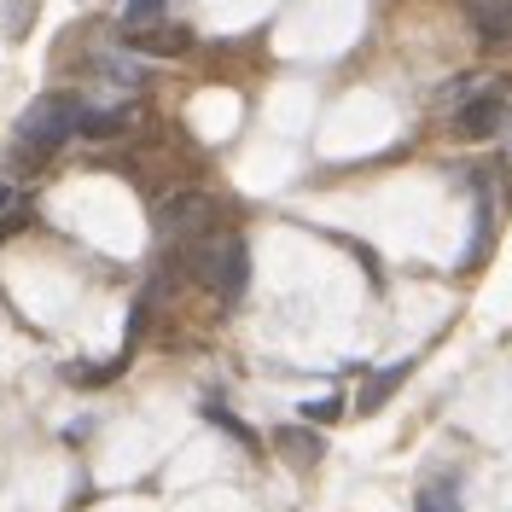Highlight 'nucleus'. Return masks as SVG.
<instances>
[{
    "mask_svg": "<svg viewBox=\"0 0 512 512\" xmlns=\"http://www.w3.org/2000/svg\"><path fill=\"white\" fill-rule=\"evenodd\" d=\"M76 117H82V105H76L70 94L30 99V105H24V117L12 123V146H18V158H30V163L53 158L64 140L76 134Z\"/></svg>",
    "mask_w": 512,
    "mask_h": 512,
    "instance_id": "f257e3e1",
    "label": "nucleus"
},
{
    "mask_svg": "<svg viewBox=\"0 0 512 512\" xmlns=\"http://www.w3.org/2000/svg\"><path fill=\"white\" fill-rule=\"evenodd\" d=\"M192 274L216 291V297H227V303L245 297V286H251V251H245V239H233V233L204 239V245L192 251Z\"/></svg>",
    "mask_w": 512,
    "mask_h": 512,
    "instance_id": "f03ea898",
    "label": "nucleus"
},
{
    "mask_svg": "<svg viewBox=\"0 0 512 512\" xmlns=\"http://www.w3.org/2000/svg\"><path fill=\"white\" fill-rule=\"evenodd\" d=\"M210 222H216V198L210 192H169V198H158V210H152V227H158L163 245L198 239Z\"/></svg>",
    "mask_w": 512,
    "mask_h": 512,
    "instance_id": "7ed1b4c3",
    "label": "nucleus"
},
{
    "mask_svg": "<svg viewBox=\"0 0 512 512\" xmlns=\"http://www.w3.org/2000/svg\"><path fill=\"white\" fill-rule=\"evenodd\" d=\"M507 82H483L478 94L466 99V105H460V117H454V128H460V134H466V140H489V134H495V128L507 123Z\"/></svg>",
    "mask_w": 512,
    "mask_h": 512,
    "instance_id": "20e7f679",
    "label": "nucleus"
},
{
    "mask_svg": "<svg viewBox=\"0 0 512 512\" xmlns=\"http://www.w3.org/2000/svg\"><path fill=\"white\" fill-rule=\"evenodd\" d=\"M466 18L483 47H512V0H466Z\"/></svg>",
    "mask_w": 512,
    "mask_h": 512,
    "instance_id": "39448f33",
    "label": "nucleus"
},
{
    "mask_svg": "<svg viewBox=\"0 0 512 512\" xmlns=\"http://www.w3.org/2000/svg\"><path fill=\"white\" fill-rule=\"evenodd\" d=\"M187 47H192L187 30H163V24L134 30V53H146V59H175V53H187Z\"/></svg>",
    "mask_w": 512,
    "mask_h": 512,
    "instance_id": "423d86ee",
    "label": "nucleus"
},
{
    "mask_svg": "<svg viewBox=\"0 0 512 512\" xmlns=\"http://www.w3.org/2000/svg\"><path fill=\"white\" fill-rule=\"evenodd\" d=\"M99 76H111L123 88H140L146 82V64L134 59V53H99Z\"/></svg>",
    "mask_w": 512,
    "mask_h": 512,
    "instance_id": "0eeeda50",
    "label": "nucleus"
},
{
    "mask_svg": "<svg viewBox=\"0 0 512 512\" xmlns=\"http://www.w3.org/2000/svg\"><path fill=\"white\" fill-rule=\"evenodd\" d=\"M35 24V0H0V35L6 41H24Z\"/></svg>",
    "mask_w": 512,
    "mask_h": 512,
    "instance_id": "6e6552de",
    "label": "nucleus"
},
{
    "mask_svg": "<svg viewBox=\"0 0 512 512\" xmlns=\"http://www.w3.org/2000/svg\"><path fill=\"white\" fill-rule=\"evenodd\" d=\"M123 128H128V111H82V117H76V134H94V140L123 134Z\"/></svg>",
    "mask_w": 512,
    "mask_h": 512,
    "instance_id": "1a4fd4ad",
    "label": "nucleus"
},
{
    "mask_svg": "<svg viewBox=\"0 0 512 512\" xmlns=\"http://www.w3.org/2000/svg\"><path fill=\"white\" fill-rule=\"evenodd\" d=\"M163 12H169V0H128V6H123L128 35H134V30H152V24H163Z\"/></svg>",
    "mask_w": 512,
    "mask_h": 512,
    "instance_id": "9d476101",
    "label": "nucleus"
},
{
    "mask_svg": "<svg viewBox=\"0 0 512 512\" xmlns=\"http://www.w3.org/2000/svg\"><path fill=\"white\" fill-rule=\"evenodd\" d=\"M402 373H408V361H402V367H390V373H379V379H373V390H367V396H361V408H379L384 396H390V390H396V384H402Z\"/></svg>",
    "mask_w": 512,
    "mask_h": 512,
    "instance_id": "9b49d317",
    "label": "nucleus"
},
{
    "mask_svg": "<svg viewBox=\"0 0 512 512\" xmlns=\"http://www.w3.org/2000/svg\"><path fill=\"white\" fill-rule=\"evenodd\" d=\"M419 512H460V501H454V489L437 483V489H425V495H419Z\"/></svg>",
    "mask_w": 512,
    "mask_h": 512,
    "instance_id": "f8f14e48",
    "label": "nucleus"
},
{
    "mask_svg": "<svg viewBox=\"0 0 512 512\" xmlns=\"http://www.w3.org/2000/svg\"><path fill=\"white\" fill-rule=\"evenodd\" d=\"M280 448H286V454H297V460H315V454H320V443H315V437H303V431H286V437H280Z\"/></svg>",
    "mask_w": 512,
    "mask_h": 512,
    "instance_id": "ddd939ff",
    "label": "nucleus"
},
{
    "mask_svg": "<svg viewBox=\"0 0 512 512\" xmlns=\"http://www.w3.org/2000/svg\"><path fill=\"white\" fill-rule=\"evenodd\" d=\"M12 198H18V192H12V187H0V210H12Z\"/></svg>",
    "mask_w": 512,
    "mask_h": 512,
    "instance_id": "4468645a",
    "label": "nucleus"
}]
</instances>
